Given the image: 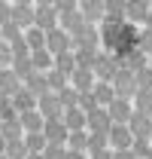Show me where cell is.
Segmentation results:
<instances>
[{
	"mask_svg": "<svg viewBox=\"0 0 152 159\" xmlns=\"http://www.w3.org/2000/svg\"><path fill=\"white\" fill-rule=\"evenodd\" d=\"M0 43H3V31H0Z\"/></svg>",
	"mask_w": 152,
	"mask_h": 159,
	"instance_id": "816d5d0a",
	"label": "cell"
},
{
	"mask_svg": "<svg viewBox=\"0 0 152 159\" xmlns=\"http://www.w3.org/2000/svg\"><path fill=\"white\" fill-rule=\"evenodd\" d=\"M24 89L34 95V98H40V95H46V92H52L49 89V80H46V74H40V70H34L31 77L24 80Z\"/></svg>",
	"mask_w": 152,
	"mask_h": 159,
	"instance_id": "e0dca14e",
	"label": "cell"
},
{
	"mask_svg": "<svg viewBox=\"0 0 152 159\" xmlns=\"http://www.w3.org/2000/svg\"><path fill=\"white\" fill-rule=\"evenodd\" d=\"M43 138L49 141V144H61V147H67L70 129L64 125V119H46V125H43Z\"/></svg>",
	"mask_w": 152,
	"mask_h": 159,
	"instance_id": "3957f363",
	"label": "cell"
},
{
	"mask_svg": "<svg viewBox=\"0 0 152 159\" xmlns=\"http://www.w3.org/2000/svg\"><path fill=\"white\" fill-rule=\"evenodd\" d=\"M70 40H73V49H97V46H100V31H97L95 25H85V28L76 31Z\"/></svg>",
	"mask_w": 152,
	"mask_h": 159,
	"instance_id": "8992f818",
	"label": "cell"
},
{
	"mask_svg": "<svg viewBox=\"0 0 152 159\" xmlns=\"http://www.w3.org/2000/svg\"><path fill=\"white\" fill-rule=\"evenodd\" d=\"M116 159H137L134 150H116Z\"/></svg>",
	"mask_w": 152,
	"mask_h": 159,
	"instance_id": "7bdbcfd3",
	"label": "cell"
},
{
	"mask_svg": "<svg viewBox=\"0 0 152 159\" xmlns=\"http://www.w3.org/2000/svg\"><path fill=\"white\" fill-rule=\"evenodd\" d=\"M149 67H152V55H149Z\"/></svg>",
	"mask_w": 152,
	"mask_h": 159,
	"instance_id": "db71d44e",
	"label": "cell"
},
{
	"mask_svg": "<svg viewBox=\"0 0 152 159\" xmlns=\"http://www.w3.org/2000/svg\"><path fill=\"white\" fill-rule=\"evenodd\" d=\"M37 110H40L46 119H64V107H61V101H58L55 92L40 95V98H37Z\"/></svg>",
	"mask_w": 152,
	"mask_h": 159,
	"instance_id": "5b68a950",
	"label": "cell"
},
{
	"mask_svg": "<svg viewBox=\"0 0 152 159\" xmlns=\"http://www.w3.org/2000/svg\"><path fill=\"white\" fill-rule=\"evenodd\" d=\"M79 12H82V19L88 21V25H95V21H103V0H79Z\"/></svg>",
	"mask_w": 152,
	"mask_h": 159,
	"instance_id": "7c38bea8",
	"label": "cell"
},
{
	"mask_svg": "<svg viewBox=\"0 0 152 159\" xmlns=\"http://www.w3.org/2000/svg\"><path fill=\"white\" fill-rule=\"evenodd\" d=\"M149 9H152L149 0H128V6H125V19L131 21V25H134V21H143V25H146Z\"/></svg>",
	"mask_w": 152,
	"mask_h": 159,
	"instance_id": "5bb4252c",
	"label": "cell"
},
{
	"mask_svg": "<svg viewBox=\"0 0 152 159\" xmlns=\"http://www.w3.org/2000/svg\"><path fill=\"white\" fill-rule=\"evenodd\" d=\"M46 144H49V141L43 138V132H37V135H24V147H27V153H43Z\"/></svg>",
	"mask_w": 152,
	"mask_h": 159,
	"instance_id": "f546056e",
	"label": "cell"
},
{
	"mask_svg": "<svg viewBox=\"0 0 152 159\" xmlns=\"http://www.w3.org/2000/svg\"><path fill=\"white\" fill-rule=\"evenodd\" d=\"M110 125H113V119L107 113V107H95L91 113H85V129L88 132H110Z\"/></svg>",
	"mask_w": 152,
	"mask_h": 159,
	"instance_id": "9c48e42d",
	"label": "cell"
},
{
	"mask_svg": "<svg viewBox=\"0 0 152 159\" xmlns=\"http://www.w3.org/2000/svg\"><path fill=\"white\" fill-rule=\"evenodd\" d=\"M12 25H19L21 31L34 28V6L31 3H12Z\"/></svg>",
	"mask_w": 152,
	"mask_h": 159,
	"instance_id": "4fadbf2b",
	"label": "cell"
},
{
	"mask_svg": "<svg viewBox=\"0 0 152 159\" xmlns=\"http://www.w3.org/2000/svg\"><path fill=\"white\" fill-rule=\"evenodd\" d=\"M134 80H137V89H152V67L146 64L143 70L134 74Z\"/></svg>",
	"mask_w": 152,
	"mask_h": 159,
	"instance_id": "8d00e7d4",
	"label": "cell"
},
{
	"mask_svg": "<svg viewBox=\"0 0 152 159\" xmlns=\"http://www.w3.org/2000/svg\"><path fill=\"white\" fill-rule=\"evenodd\" d=\"M0 67H12V49H9V43H0Z\"/></svg>",
	"mask_w": 152,
	"mask_h": 159,
	"instance_id": "ab89813d",
	"label": "cell"
},
{
	"mask_svg": "<svg viewBox=\"0 0 152 159\" xmlns=\"http://www.w3.org/2000/svg\"><path fill=\"white\" fill-rule=\"evenodd\" d=\"M6 159H24L27 156V147H24V141H6Z\"/></svg>",
	"mask_w": 152,
	"mask_h": 159,
	"instance_id": "1f68e13d",
	"label": "cell"
},
{
	"mask_svg": "<svg viewBox=\"0 0 152 159\" xmlns=\"http://www.w3.org/2000/svg\"><path fill=\"white\" fill-rule=\"evenodd\" d=\"M19 122H21V129H24V135H37V132H43V125H46V116L40 110H27V113H19Z\"/></svg>",
	"mask_w": 152,
	"mask_h": 159,
	"instance_id": "2e32d148",
	"label": "cell"
},
{
	"mask_svg": "<svg viewBox=\"0 0 152 159\" xmlns=\"http://www.w3.org/2000/svg\"><path fill=\"white\" fill-rule=\"evenodd\" d=\"M110 147V132H88V156H97Z\"/></svg>",
	"mask_w": 152,
	"mask_h": 159,
	"instance_id": "44dd1931",
	"label": "cell"
},
{
	"mask_svg": "<svg viewBox=\"0 0 152 159\" xmlns=\"http://www.w3.org/2000/svg\"><path fill=\"white\" fill-rule=\"evenodd\" d=\"M24 40H27V46H31V52H34V49H46V31H40L37 25L24 31Z\"/></svg>",
	"mask_w": 152,
	"mask_h": 159,
	"instance_id": "d4e9b609",
	"label": "cell"
},
{
	"mask_svg": "<svg viewBox=\"0 0 152 159\" xmlns=\"http://www.w3.org/2000/svg\"><path fill=\"white\" fill-rule=\"evenodd\" d=\"M64 125H67L70 132H82V129H85V113H82L79 107L64 110Z\"/></svg>",
	"mask_w": 152,
	"mask_h": 159,
	"instance_id": "603a6c76",
	"label": "cell"
},
{
	"mask_svg": "<svg viewBox=\"0 0 152 159\" xmlns=\"http://www.w3.org/2000/svg\"><path fill=\"white\" fill-rule=\"evenodd\" d=\"M58 101H61V107H64V110L79 107V92H76L73 86H67V89H61V92H58Z\"/></svg>",
	"mask_w": 152,
	"mask_h": 159,
	"instance_id": "83f0119b",
	"label": "cell"
},
{
	"mask_svg": "<svg viewBox=\"0 0 152 159\" xmlns=\"http://www.w3.org/2000/svg\"><path fill=\"white\" fill-rule=\"evenodd\" d=\"M91 95H95V101L100 107H110L116 101V89H113V83H100V80H97L95 89H91Z\"/></svg>",
	"mask_w": 152,
	"mask_h": 159,
	"instance_id": "ffe728a7",
	"label": "cell"
},
{
	"mask_svg": "<svg viewBox=\"0 0 152 159\" xmlns=\"http://www.w3.org/2000/svg\"><path fill=\"white\" fill-rule=\"evenodd\" d=\"M55 70H58V74H64V77H73L76 55H73V52H61V55H55Z\"/></svg>",
	"mask_w": 152,
	"mask_h": 159,
	"instance_id": "cb8c5ba5",
	"label": "cell"
},
{
	"mask_svg": "<svg viewBox=\"0 0 152 159\" xmlns=\"http://www.w3.org/2000/svg\"><path fill=\"white\" fill-rule=\"evenodd\" d=\"M12 107H15L19 113H27V110H37V98H34V95H31V92H27V89L21 86L19 92L12 95Z\"/></svg>",
	"mask_w": 152,
	"mask_h": 159,
	"instance_id": "7402d4cb",
	"label": "cell"
},
{
	"mask_svg": "<svg viewBox=\"0 0 152 159\" xmlns=\"http://www.w3.org/2000/svg\"><path fill=\"white\" fill-rule=\"evenodd\" d=\"M0 135H3L6 141H21L24 129H21V122H19V119H9V122H3V125H0Z\"/></svg>",
	"mask_w": 152,
	"mask_h": 159,
	"instance_id": "484cf974",
	"label": "cell"
},
{
	"mask_svg": "<svg viewBox=\"0 0 152 159\" xmlns=\"http://www.w3.org/2000/svg\"><path fill=\"white\" fill-rule=\"evenodd\" d=\"M12 70H15V77H19L21 83H24V80H27L31 74H34V64H31V55H27V58H15V61H12Z\"/></svg>",
	"mask_w": 152,
	"mask_h": 159,
	"instance_id": "4dcf8cb0",
	"label": "cell"
},
{
	"mask_svg": "<svg viewBox=\"0 0 152 159\" xmlns=\"http://www.w3.org/2000/svg\"><path fill=\"white\" fill-rule=\"evenodd\" d=\"M131 144H134L131 129L113 122V125H110V150H131Z\"/></svg>",
	"mask_w": 152,
	"mask_h": 159,
	"instance_id": "52a82bcc",
	"label": "cell"
},
{
	"mask_svg": "<svg viewBox=\"0 0 152 159\" xmlns=\"http://www.w3.org/2000/svg\"><path fill=\"white\" fill-rule=\"evenodd\" d=\"M146 159H152V150H149V156H146Z\"/></svg>",
	"mask_w": 152,
	"mask_h": 159,
	"instance_id": "11a10c76",
	"label": "cell"
},
{
	"mask_svg": "<svg viewBox=\"0 0 152 159\" xmlns=\"http://www.w3.org/2000/svg\"><path fill=\"white\" fill-rule=\"evenodd\" d=\"M46 49H49L52 55H61V52H73V40H70V34H67V31L55 28V31H49V34H46Z\"/></svg>",
	"mask_w": 152,
	"mask_h": 159,
	"instance_id": "277c9868",
	"label": "cell"
},
{
	"mask_svg": "<svg viewBox=\"0 0 152 159\" xmlns=\"http://www.w3.org/2000/svg\"><path fill=\"white\" fill-rule=\"evenodd\" d=\"M149 3H152V0H149Z\"/></svg>",
	"mask_w": 152,
	"mask_h": 159,
	"instance_id": "680465c9",
	"label": "cell"
},
{
	"mask_svg": "<svg viewBox=\"0 0 152 159\" xmlns=\"http://www.w3.org/2000/svg\"><path fill=\"white\" fill-rule=\"evenodd\" d=\"M107 113H110V119H113V122L128 125V119H131V113H134V104H131V101H125V98H116L113 104L107 107Z\"/></svg>",
	"mask_w": 152,
	"mask_h": 159,
	"instance_id": "8fae6325",
	"label": "cell"
},
{
	"mask_svg": "<svg viewBox=\"0 0 152 159\" xmlns=\"http://www.w3.org/2000/svg\"><path fill=\"white\" fill-rule=\"evenodd\" d=\"M21 86H24V83L15 77V70H12V67H3V70H0V92H6V95L12 98Z\"/></svg>",
	"mask_w": 152,
	"mask_h": 159,
	"instance_id": "ac0fdd59",
	"label": "cell"
},
{
	"mask_svg": "<svg viewBox=\"0 0 152 159\" xmlns=\"http://www.w3.org/2000/svg\"><path fill=\"white\" fill-rule=\"evenodd\" d=\"M3 150H6V138L0 135V153H3Z\"/></svg>",
	"mask_w": 152,
	"mask_h": 159,
	"instance_id": "c3c4849f",
	"label": "cell"
},
{
	"mask_svg": "<svg viewBox=\"0 0 152 159\" xmlns=\"http://www.w3.org/2000/svg\"><path fill=\"white\" fill-rule=\"evenodd\" d=\"M37 6H55V0H34Z\"/></svg>",
	"mask_w": 152,
	"mask_h": 159,
	"instance_id": "bcb514c9",
	"label": "cell"
},
{
	"mask_svg": "<svg viewBox=\"0 0 152 159\" xmlns=\"http://www.w3.org/2000/svg\"><path fill=\"white\" fill-rule=\"evenodd\" d=\"M24 159H43V153H27Z\"/></svg>",
	"mask_w": 152,
	"mask_h": 159,
	"instance_id": "7dc6e473",
	"label": "cell"
},
{
	"mask_svg": "<svg viewBox=\"0 0 152 159\" xmlns=\"http://www.w3.org/2000/svg\"><path fill=\"white\" fill-rule=\"evenodd\" d=\"M0 3H9V0H0Z\"/></svg>",
	"mask_w": 152,
	"mask_h": 159,
	"instance_id": "9f6ffc18",
	"label": "cell"
},
{
	"mask_svg": "<svg viewBox=\"0 0 152 159\" xmlns=\"http://www.w3.org/2000/svg\"><path fill=\"white\" fill-rule=\"evenodd\" d=\"M67 150H79V153H85L88 150V132L82 129V132H70V138H67Z\"/></svg>",
	"mask_w": 152,
	"mask_h": 159,
	"instance_id": "4316f807",
	"label": "cell"
},
{
	"mask_svg": "<svg viewBox=\"0 0 152 159\" xmlns=\"http://www.w3.org/2000/svg\"><path fill=\"white\" fill-rule=\"evenodd\" d=\"M85 25H88V21L82 19V12H79V9H70V12H58V28H61V31H67L70 37H73L76 31H82Z\"/></svg>",
	"mask_w": 152,
	"mask_h": 159,
	"instance_id": "30bf717a",
	"label": "cell"
},
{
	"mask_svg": "<svg viewBox=\"0 0 152 159\" xmlns=\"http://www.w3.org/2000/svg\"><path fill=\"white\" fill-rule=\"evenodd\" d=\"M137 49H140L146 58L152 55V28H143V31H140V37H137Z\"/></svg>",
	"mask_w": 152,
	"mask_h": 159,
	"instance_id": "836d02e7",
	"label": "cell"
},
{
	"mask_svg": "<svg viewBox=\"0 0 152 159\" xmlns=\"http://www.w3.org/2000/svg\"><path fill=\"white\" fill-rule=\"evenodd\" d=\"M146 28H152V9H149V16H146Z\"/></svg>",
	"mask_w": 152,
	"mask_h": 159,
	"instance_id": "681fc988",
	"label": "cell"
},
{
	"mask_svg": "<svg viewBox=\"0 0 152 159\" xmlns=\"http://www.w3.org/2000/svg\"><path fill=\"white\" fill-rule=\"evenodd\" d=\"M91 159H116V150H110V147H107L103 153H97V156H91Z\"/></svg>",
	"mask_w": 152,
	"mask_h": 159,
	"instance_id": "ee69618b",
	"label": "cell"
},
{
	"mask_svg": "<svg viewBox=\"0 0 152 159\" xmlns=\"http://www.w3.org/2000/svg\"><path fill=\"white\" fill-rule=\"evenodd\" d=\"M43 159H67V147H61V144H46Z\"/></svg>",
	"mask_w": 152,
	"mask_h": 159,
	"instance_id": "74e56055",
	"label": "cell"
},
{
	"mask_svg": "<svg viewBox=\"0 0 152 159\" xmlns=\"http://www.w3.org/2000/svg\"><path fill=\"white\" fill-rule=\"evenodd\" d=\"M31 64H34V70H40V74H43V70L49 74V70L55 67V55H52L49 49H34V52H31Z\"/></svg>",
	"mask_w": 152,
	"mask_h": 159,
	"instance_id": "d6986e66",
	"label": "cell"
},
{
	"mask_svg": "<svg viewBox=\"0 0 152 159\" xmlns=\"http://www.w3.org/2000/svg\"><path fill=\"white\" fill-rule=\"evenodd\" d=\"M116 74H119V58L113 52H97V61H95V77L100 83H113Z\"/></svg>",
	"mask_w": 152,
	"mask_h": 159,
	"instance_id": "6da1fadb",
	"label": "cell"
},
{
	"mask_svg": "<svg viewBox=\"0 0 152 159\" xmlns=\"http://www.w3.org/2000/svg\"><path fill=\"white\" fill-rule=\"evenodd\" d=\"M95 83H97L95 70H82V67H76L73 77H70V86H73L79 95H82V92H91V89H95Z\"/></svg>",
	"mask_w": 152,
	"mask_h": 159,
	"instance_id": "9a60e30c",
	"label": "cell"
},
{
	"mask_svg": "<svg viewBox=\"0 0 152 159\" xmlns=\"http://www.w3.org/2000/svg\"><path fill=\"white\" fill-rule=\"evenodd\" d=\"M0 125H3V122H0Z\"/></svg>",
	"mask_w": 152,
	"mask_h": 159,
	"instance_id": "6f0895ef",
	"label": "cell"
},
{
	"mask_svg": "<svg viewBox=\"0 0 152 159\" xmlns=\"http://www.w3.org/2000/svg\"><path fill=\"white\" fill-rule=\"evenodd\" d=\"M12 3H34V0H12Z\"/></svg>",
	"mask_w": 152,
	"mask_h": 159,
	"instance_id": "f907efd6",
	"label": "cell"
},
{
	"mask_svg": "<svg viewBox=\"0 0 152 159\" xmlns=\"http://www.w3.org/2000/svg\"><path fill=\"white\" fill-rule=\"evenodd\" d=\"M12 21V3H0V28Z\"/></svg>",
	"mask_w": 152,
	"mask_h": 159,
	"instance_id": "60d3db41",
	"label": "cell"
},
{
	"mask_svg": "<svg viewBox=\"0 0 152 159\" xmlns=\"http://www.w3.org/2000/svg\"><path fill=\"white\" fill-rule=\"evenodd\" d=\"M0 159H6V153H0Z\"/></svg>",
	"mask_w": 152,
	"mask_h": 159,
	"instance_id": "f5cc1de1",
	"label": "cell"
},
{
	"mask_svg": "<svg viewBox=\"0 0 152 159\" xmlns=\"http://www.w3.org/2000/svg\"><path fill=\"white\" fill-rule=\"evenodd\" d=\"M34 25L40 31H55L58 28V9L55 6H34Z\"/></svg>",
	"mask_w": 152,
	"mask_h": 159,
	"instance_id": "ba28073f",
	"label": "cell"
},
{
	"mask_svg": "<svg viewBox=\"0 0 152 159\" xmlns=\"http://www.w3.org/2000/svg\"><path fill=\"white\" fill-rule=\"evenodd\" d=\"M67 159H85V153H79V150H67Z\"/></svg>",
	"mask_w": 152,
	"mask_h": 159,
	"instance_id": "f6af8a7d",
	"label": "cell"
},
{
	"mask_svg": "<svg viewBox=\"0 0 152 159\" xmlns=\"http://www.w3.org/2000/svg\"><path fill=\"white\" fill-rule=\"evenodd\" d=\"M113 89H116V98H125V101H134L137 95V80L128 67H119V74L113 80Z\"/></svg>",
	"mask_w": 152,
	"mask_h": 159,
	"instance_id": "7a4b0ae2",
	"label": "cell"
},
{
	"mask_svg": "<svg viewBox=\"0 0 152 159\" xmlns=\"http://www.w3.org/2000/svg\"><path fill=\"white\" fill-rule=\"evenodd\" d=\"M131 150H134V156H137V159H146V156H149V150H152V141L149 138H134Z\"/></svg>",
	"mask_w": 152,
	"mask_h": 159,
	"instance_id": "e575fe53",
	"label": "cell"
},
{
	"mask_svg": "<svg viewBox=\"0 0 152 159\" xmlns=\"http://www.w3.org/2000/svg\"><path fill=\"white\" fill-rule=\"evenodd\" d=\"M58 12H70V9H79V0H55Z\"/></svg>",
	"mask_w": 152,
	"mask_h": 159,
	"instance_id": "b9f144b4",
	"label": "cell"
},
{
	"mask_svg": "<svg viewBox=\"0 0 152 159\" xmlns=\"http://www.w3.org/2000/svg\"><path fill=\"white\" fill-rule=\"evenodd\" d=\"M125 6H128V0H103V12L116 16V19H125Z\"/></svg>",
	"mask_w": 152,
	"mask_h": 159,
	"instance_id": "d6a6232c",
	"label": "cell"
},
{
	"mask_svg": "<svg viewBox=\"0 0 152 159\" xmlns=\"http://www.w3.org/2000/svg\"><path fill=\"white\" fill-rule=\"evenodd\" d=\"M0 31H3V43H15V40L24 37V31H21L19 25H12V21H9V25H3Z\"/></svg>",
	"mask_w": 152,
	"mask_h": 159,
	"instance_id": "d590c367",
	"label": "cell"
},
{
	"mask_svg": "<svg viewBox=\"0 0 152 159\" xmlns=\"http://www.w3.org/2000/svg\"><path fill=\"white\" fill-rule=\"evenodd\" d=\"M95 107H100V104L95 101V95H91V92H82V95H79V110H82V113H91Z\"/></svg>",
	"mask_w": 152,
	"mask_h": 159,
	"instance_id": "f35d334b",
	"label": "cell"
},
{
	"mask_svg": "<svg viewBox=\"0 0 152 159\" xmlns=\"http://www.w3.org/2000/svg\"><path fill=\"white\" fill-rule=\"evenodd\" d=\"M46 80H49V89H52V92H61V89H67V86H70V77H64V74H58L55 67H52V70H49V74H46Z\"/></svg>",
	"mask_w": 152,
	"mask_h": 159,
	"instance_id": "f1b7e54d",
	"label": "cell"
}]
</instances>
